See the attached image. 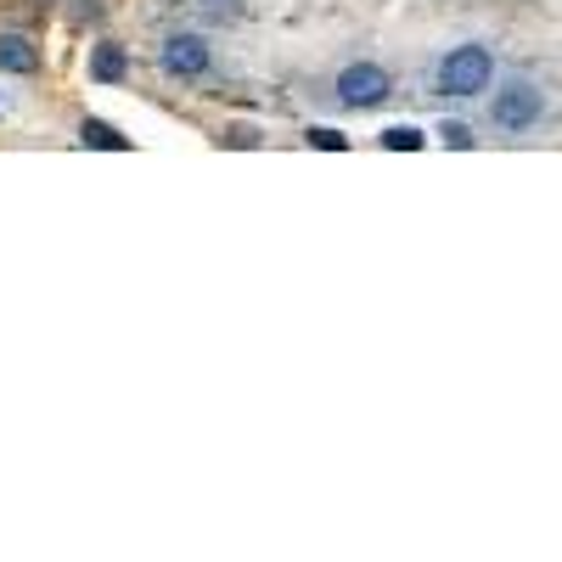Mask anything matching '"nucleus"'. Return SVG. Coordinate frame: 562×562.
Returning a JSON list of instances; mask_svg holds the SVG:
<instances>
[{
	"instance_id": "nucleus-2",
	"label": "nucleus",
	"mask_w": 562,
	"mask_h": 562,
	"mask_svg": "<svg viewBox=\"0 0 562 562\" xmlns=\"http://www.w3.org/2000/svg\"><path fill=\"white\" fill-rule=\"evenodd\" d=\"M490 119H495V130H506V135L535 130V124L546 119V97H540V85H529V79L501 85V90H495V102H490Z\"/></svg>"
},
{
	"instance_id": "nucleus-6",
	"label": "nucleus",
	"mask_w": 562,
	"mask_h": 562,
	"mask_svg": "<svg viewBox=\"0 0 562 562\" xmlns=\"http://www.w3.org/2000/svg\"><path fill=\"white\" fill-rule=\"evenodd\" d=\"M124 68H130V57H124V45H113V40H102L97 52H90V79L119 85V79H124Z\"/></svg>"
},
{
	"instance_id": "nucleus-7",
	"label": "nucleus",
	"mask_w": 562,
	"mask_h": 562,
	"mask_svg": "<svg viewBox=\"0 0 562 562\" xmlns=\"http://www.w3.org/2000/svg\"><path fill=\"white\" fill-rule=\"evenodd\" d=\"M79 140H85V147H102V153H130V135H119L108 119H85Z\"/></svg>"
},
{
	"instance_id": "nucleus-10",
	"label": "nucleus",
	"mask_w": 562,
	"mask_h": 562,
	"mask_svg": "<svg viewBox=\"0 0 562 562\" xmlns=\"http://www.w3.org/2000/svg\"><path fill=\"white\" fill-rule=\"evenodd\" d=\"M310 147H321V153H349V135L344 130H310Z\"/></svg>"
},
{
	"instance_id": "nucleus-1",
	"label": "nucleus",
	"mask_w": 562,
	"mask_h": 562,
	"mask_svg": "<svg viewBox=\"0 0 562 562\" xmlns=\"http://www.w3.org/2000/svg\"><path fill=\"white\" fill-rule=\"evenodd\" d=\"M495 85V57L490 45H450L445 63H439V90L445 97H484V90Z\"/></svg>"
},
{
	"instance_id": "nucleus-9",
	"label": "nucleus",
	"mask_w": 562,
	"mask_h": 562,
	"mask_svg": "<svg viewBox=\"0 0 562 562\" xmlns=\"http://www.w3.org/2000/svg\"><path fill=\"white\" fill-rule=\"evenodd\" d=\"M198 12L209 23H237L243 18V0H198Z\"/></svg>"
},
{
	"instance_id": "nucleus-5",
	"label": "nucleus",
	"mask_w": 562,
	"mask_h": 562,
	"mask_svg": "<svg viewBox=\"0 0 562 562\" xmlns=\"http://www.w3.org/2000/svg\"><path fill=\"white\" fill-rule=\"evenodd\" d=\"M40 68V52L23 40V34H0V74H34Z\"/></svg>"
},
{
	"instance_id": "nucleus-8",
	"label": "nucleus",
	"mask_w": 562,
	"mask_h": 562,
	"mask_svg": "<svg viewBox=\"0 0 562 562\" xmlns=\"http://www.w3.org/2000/svg\"><path fill=\"white\" fill-rule=\"evenodd\" d=\"M422 140H428V135H422L416 124H389V130H383V147H389V153H416Z\"/></svg>"
},
{
	"instance_id": "nucleus-4",
	"label": "nucleus",
	"mask_w": 562,
	"mask_h": 562,
	"mask_svg": "<svg viewBox=\"0 0 562 562\" xmlns=\"http://www.w3.org/2000/svg\"><path fill=\"white\" fill-rule=\"evenodd\" d=\"M158 63H164L169 79H203V74L214 68V52H209V40H203V34L186 29V34H169V40H164Z\"/></svg>"
},
{
	"instance_id": "nucleus-3",
	"label": "nucleus",
	"mask_w": 562,
	"mask_h": 562,
	"mask_svg": "<svg viewBox=\"0 0 562 562\" xmlns=\"http://www.w3.org/2000/svg\"><path fill=\"white\" fill-rule=\"evenodd\" d=\"M389 97H394V79H389L378 63H349V68L338 74V102H344V108H355V113L383 108Z\"/></svg>"
},
{
	"instance_id": "nucleus-11",
	"label": "nucleus",
	"mask_w": 562,
	"mask_h": 562,
	"mask_svg": "<svg viewBox=\"0 0 562 562\" xmlns=\"http://www.w3.org/2000/svg\"><path fill=\"white\" fill-rule=\"evenodd\" d=\"M439 135H445V147H456V153L473 147V130H467L461 119H445V124H439Z\"/></svg>"
}]
</instances>
